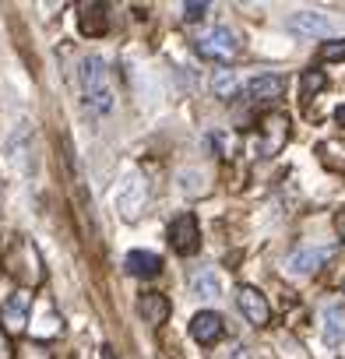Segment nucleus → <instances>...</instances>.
Returning <instances> with one entry per match:
<instances>
[{
  "label": "nucleus",
  "instance_id": "aec40b11",
  "mask_svg": "<svg viewBox=\"0 0 345 359\" xmlns=\"http://www.w3.org/2000/svg\"><path fill=\"white\" fill-rule=\"evenodd\" d=\"M226 359H250V348H247V345H233V348L226 352Z\"/></svg>",
  "mask_w": 345,
  "mask_h": 359
},
{
  "label": "nucleus",
  "instance_id": "dca6fc26",
  "mask_svg": "<svg viewBox=\"0 0 345 359\" xmlns=\"http://www.w3.org/2000/svg\"><path fill=\"white\" fill-rule=\"evenodd\" d=\"M191 289H194V296H201V299H215V296H219V278H215V271H198V275L191 278Z\"/></svg>",
  "mask_w": 345,
  "mask_h": 359
},
{
  "label": "nucleus",
  "instance_id": "423d86ee",
  "mask_svg": "<svg viewBox=\"0 0 345 359\" xmlns=\"http://www.w3.org/2000/svg\"><path fill=\"white\" fill-rule=\"evenodd\" d=\"M282 92H285V78L282 74H257L254 81H247V99L254 106L275 102V99H282Z\"/></svg>",
  "mask_w": 345,
  "mask_h": 359
},
{
  "label": "nucleus",
  "instance_id": "39448f33",
  "mask_svg": "<svg viewBox=\"0 0 345 359\" xmlns=\"http://www.w3.org/2000/svg\"><path fill=\"white\" fill-rule=\"evenodd\" d=\"M289 32H296L303 39H324V36H331V18L320 11H296V15H289Z\"/></svg>",
  "mask_w": 345,
  "mask_h": 359
},
{
  "label": "nucleus",
  "instance_id": "6e6552de",
  "mask_svg": "<svg viewBox=\"0 0 345 359\" xmlns=\"http://www.w3.org/2000/svg\"><path fill=\"white\" fill-rule=\"evenodd\" d=\"M222 331H226V320H222V313H215V310H201V313H194V320H191V338L201 341V345H215V341L222 338Z\"/></svg>",
  "mask_w": 345,
  "mask_h": 359
},
{
  "label": "nucleus",
  "instance_id": "0eeeda50",
  "mask_svg": "<svg viewBox=\"0 0 345 359\" xmlns=\"http://www.w3.org/2000/svg\"><path fill=\"white\" fill-rule=\"evenodd\" d=\"M331 254H334L331 247H296V250L289 254V261H285V264H289V271H292V275H313V271L331 257Z\"/></svg>",
  "mask_w": 345,
  "mask_h": 359
},
{
  "label": "nucleus",
  "instance_id": "5701e85b",
  "mask_svg": "<svg viewBox=\"0 0 345 359\" xmlns=\"http://www.w3.org/2000/svg\"><path fill=\"white\" fill-rule=\"evenodd\" d=\"M99 355H102V359H113V348H109V345H102V348H99Z\"/></svg>",
  "mask_w": 345,
  "mask_h": 359
},
{
  "label": "nucleus",
  "instance_id": "412c9836",
  "mask_svg": "<svg viewBox=\"0 0 345 359\" xmlns=\"http://www.w3.org/2000/svg\"><path fill=\"white\" fill-rule=\"evenodd\" d=\"M334 120H338V127H345V106H338V109H334Z\"/></svg>",
  "mask_w": 345,
  "mask_h": 359
},
{
  "label": "nucleus",
  "instance_id": "a211bd4d",
  "mask_svg": "<svg viewBox=\"0 0 345 359\" xmlns=\"http://www.w3.org/2000/svg\"><path fill=\"white\" fill-rule=\"evenodd\" d=\"M320 60H345V39H331L320 46Z\"/></svg>",
  "mask_w": 345,
  "mask_h": 359
},
{
  "label": "nucleus",
  "instance_id": "20e7f679",
  "mask_svg": "<svg viewBox=\"0 0 345 359\" xmlns=\"http://www.w3.org/2000/svg\"><path fill=\"white\" fill-rule=\"evenodd\" d=\"M236 303H240L243 317H247L254 327H264V324L271 320V306H268V299H264L261 289H254V285H240V289H236Z\"/></svg>",
  "mask_w": 345,
  "mask_h": 359
},
{
  "label": "nucleus",
  "instance_id": "9b49d317",
  "mask_svg": "<svg viewBox=\"0 0 345 359\" xmlns=\"http://www.w3.org/2000/svg\"><path fill=\"white\" fill-rule=\"evenodd\" d=\"M137 313L148 320V324H165V317L172 313V306H169V299L162 296V292H141V299H137Z\"/></svg>",
  "mask_w": 345,
  "mask_h": 359
},
{
  "label": "nucleus",
  "instance_id": "1a4fd4ad",
  "mask_svg": "<svg viewBox=\"0 0 345 359\" xmlns=\"http://www.w3.org/2000/svg\"><path fill=\"white\" fill-rule=\"evenodd\" d=\"M320 317H324V341L327 345H345V303L341 299L324 303Z\"/></svg>",
  "mask_w": 345,
  "mask_h": 359
},
{
  "label": "nucleus",
  "instance_id": "f257e3e1",
  "mask_svg": "<svg viewBox=\"0 0 345 359\" xmlns=\"http://www.w3.org/2000/svg\"><path fill=\"white\" fill-rule=\"evenodd\" d=\"M81 95H85V106L102 116L113 109V85H109V71H106L102 57L81 60Z\"/></svg>",
  "mask_w": 345,
  "mask_h": 359
},
{
  "label": "nucleus",
  "instance_id": "4be33fe9",
  "mask_svg": "<svg viewBox=\"0 0 345 359\" xmlns=\"http://www.w3.org/2000/svg\"><path fill=\"white\" fill-rule=\"evenodd\" d=\"M334 226H338V233H341V240H345V212H341V215L334 219Z\"/></svg>",
  "mask_w": 345,
  "mask_h": 359
},
{
  "label": "nucleus",
  "instance_id": "f3484780",
  "mask_svg": "<svg viewBox=\"0 0 345 359\" xmlns=\"http://www.w3.org/2000/svg\"><path fill=\"white\" fill-rule=\"evenodd\" d=\"M327 85V74L324 71H317V67H310V71H303V78H299V88H303V99H310V95H317L320 88Z\"/></svg>",
  "mask_w": 345,
  "mask_h": 359
},
{
  "label": "nucleus",
  "instance_id": "7ed1b4c3",
  "mask_svg": "<svg viewBox=\"0 0 345 359\" xmlns=\"http://www.w3.org/2000/svg\"><path fill=\"white\" fill-rule=\"evenodd\" d=\"M169 247L180 257H191V254L201 250V226H198L194 212H184V215H177L169 222Z\"/></svg>",
  "mask_w": 345,
  "mask_h": 359
},
{
  "label": "nucleus",
  "instance_id": "6ab92c4d",
  "mask_svg": "<svg viewBox=\"0 0 345 359\" xmlns=\"http://www.w3.org/2000/svg\"><path fill=\"white\" fill-rule=\"evenodd\" d=\"M208 15V4H205V0H201V4H198V0H191V4H184V22H201Z\"/></svg>",
  "mask_w": 345,
  "mask_h": 359
},
{
  "label": "nucleus",
  "instance_id": "f8f14e48",
  "mask_svg": "<svg viewBox=\"0 0 345 359\" xmlns=\"http://www.w3.org/2000/svg\"><path fill=\"white\" fill-rule=\"evenodd\" d=\"M116 205H120V212H123V219H137V212H141V205H144V187H141V180H127L123 184V191L116 194Z\"/></svg>",
  "mask_w": 345,
  "mask_h": 359
},
{
  "label": "nucleus",
  "instance_id": "2eb2a0df",
  "mask_svg": "<svg viewBox=\"0 0 345 359\" xmlns=\"http://www.w3.org/2000/svg\"><path fill=\"white\" fill-rule=\"evenodd\" d=\"M212 92L219 95V99H236V92H240V78H236V71H215L212 74Z\"/></svg>",
  "mask_w": 345,
  "mask_h": 359
},
{
  "label": "nucleus",
  "instance_id": "9d476101",
  "mask_svg": "<svg viewBox=\"0 0 345 359\" xmlns=\"http://www.w3.org/2000/svg\"><path fill=\"white\" fill-rule=\"evenodd\" d=\"M123 268H127V275H134V278H155V275L162 271V257L151 254V250H130L127 261H123Z\"/></svg>",
  "mask_w": 345,
  "mask_h": 359
},
{
  "label": "nucleus",
  "instance_id": "ddd939ff",
  "mask_svg": "<svg viewBox=\"0 0 345 359\" xmlns=\"http://www.w3.org/2000/svg\"><path fill=\"white\" fill-rule=\"evenodd\" d=\"M81 32H85V36H92V39L109 32L106 4H85V8H81Z\"/></svg>",
  "mask_w": 345,
  "mask_h": 359
},
{
  "label": "nucleus",
  "instance_id": "4468645a",
  "mask_svg": "<svg viewBox=\"0 0 345 359\" xmlns=\"http://www.w3.org/2000/svg\"><path fill=\"white\" fill-rule=\"evenodd\" d=\"M25 306H29V296H25V292H15V299L4 306V313H0V320L8 324L11 334H18V331L25 327Z\"/></svg>",
  "mask_w": 345,
  "mask_h": 359
},
{
  "label": "nucleus",
  "instance_id": "f03ea898",
  "mask_svg": "<svg viewBox=\"0 0 345 359\" xmlns=\"http://www.w3.org/2000/svg\"><path fill=\"white\" fill-rule=\"evenodd\" d=\"M205 60H219V64H229L233 57H240V36L233 32V29H226V25H219V29H212V32H205L201 39H198V46H194Z\"/></svg>",
  "mask_w": 345,
  "mask_h": 359
}]
</instances>
